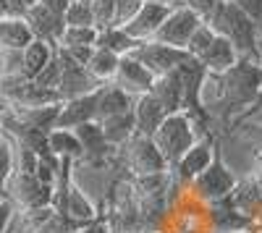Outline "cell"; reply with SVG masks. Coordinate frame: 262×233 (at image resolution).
Instances as JSON below:
<instances>
[{
	"label": "cell",
	"instance_id": "6da1fadb",
	"mask_svg": "<svg viewBox=\"0 0 262 233\" xmlns=\"http://www.w3.org/2000/svg\"><path fill=\"white\" fill-rule=\"evenodd\" d=\"M205 24L217 37L228 39L236 48L238 58L259 60V29L252 21V16L244 8H238L233 0H221V3L205 16Z\"/></svg>",
	"mask_w": 262,
	"mask_h": 233
},
{
	"label": "cell",
	"instance_id": "7a4b0ae2",
	"mask_svg": "<svg viewBox=\"0 0 262 233\" xmlns=\"http://www.w3.org/2000/svg\"><path fill=\"white\" fill-rule=\"evenodd\" d=\"M221 84H223L221 115L231 118L233 113H242V115L249 113L262 95V66H259V60L238 58L226 74H221Z\"/></svg>",
	"mask_w": 262,
	"mask_h": 233
},
{
	"label": "cell",
	"instance_id": "3957f363",
	"mask_svg": "<svg viewBox=\"0 0 262 233\" xmlns=\"http://www.w3.org/2000/svg\"><path fill=\"white\" fill-rule=\"evenodd\" d=\"M205 134H210V131L202 129L200 123H194V121L181 110V113H168L149 139L155 142L158 152L163 155L168 171H170V168L179 162V157H181L200 136H205Z\"/></svg>",
	"mask_w": 262,
	"mask_h": 233
},
{
	"label": "cell",
	"instance_id": "277c9868",
	"mask_svg": "<svg viewBox=\"0 0 262 233\" xmlns=\"http://www.w3.org/2000/svg\"><path fill=\"white\" fill-rule=\"evenodd\" d=\"M238 178L236 173L231 171V168L223 162V155H221V144H217V150L212 155V162L205 168V171L191 178L186 186H184V192L194 199V202H200V204H215V202H223L233 194V189H236Z\"/></svg>",
	"mask_w": 262,
	"mask_h": 233
},
{
	"label": "cell",
	"instance_id": "5b68a950",
	"mask_svg": "<svg viewBox=\"0 0 262 233\" xmlns=\"http://www.w3.org/2000/svg\"><path fill=\"white\" fill-rule=\"evenodd\" d=\"M118 152L123 155V162L131 171V178H144V176H155V173L168 171L163 155L158 152L155 142L149 136L134 134L123 147H118Z\"/></svg>",
	"mask_w": 262,
	"mask_h": 233
},
{
	"label": "cell",
	"instance_id": "8992f818",
	"mask_svg": "<svg viewBox=\"0 0 262 233\" xmlns=\"http://www.w3.org/2000/svg\"><path fill=\"white\" fill-rule=\"evenodd\" d=\"M202 16L194 13L191 8L186 6H173L170 13L165 16V21L160 24V29L155 32V42H160V45H168V48H179V50H186L191 34L202 27Z\"/></svg>",
	"mask_w": 262,
	"mask_h": 233
},
{
	"label": "cell",
	"instance_id": "52a82bcc",
	"mask_svg": "<svg viewBox=\"0 0 262 233\" xmlns=\"http://www.w3.org/2000/svg\"><path fill=\"white\" fill-rule=\"evenodd\" d=\"M6 199L16 209H34V207H50L53 202V186L39 183L32 173H21L13 171L11 178L3 186Z\"/></svg>",
	"mask_w": 262,
	"mask_h": 233
},
{
	"label": "cell",
	"instance_id": "ba28073f",
	"mask_svg": "<svg viewBox=\"0 0 262 233\" xmlns=\"http://www.w3.org/2000/svg\"><path fill=\"white\" fill-rule=\"evenodd\" d=\"M217 136L215 134H205V136H200L196 139L189 150L179 157V162L170 168V173H173V178H176L181 186H186L191 178H196L205 168L212 162V155H215V150H217Z\"/></svg>",
	"mask_w": 262,
	"mask_h": 233
},
{
	"label": "cell",
	"instance_id": "9c48e42d",
	"mask_svg": "<svg viewBox=\"0 0 262 233\" xmlns=\"http://www.w3.org/2000/svg\"><path fill=\"white\" fill-rule=\"evenodd\" d=\"M131 58H137L152 76H163V74L176 71L189 58V53L179 50V48L160 45V42H155V39H147V42H139L137 50L131 53Z\"/></svg>",
	"mask_w": 262,
	"mask_h": 233
},
{
	"label": "cell",
	"instance_id": "30bf717a",
	"mask_svg": "<svg viewBox=\"0 0 262 233\" xmlns=\"http://www.w3.org/2000/svg\"><path fill=\"white\" fill-rule=\"evenodd\" d=\"M55 55H58V60H60V81H58V87H55L60 102H63V100H71V97L90 95V92H95V89L102 87V84H97L90 74H86L84 66L74 63L63 50L55 48Z\"/></svg>",
	"mask_w": 262,
	"mask_h": 233
},
{
	"label": "cell",
	"instance_id": "8fae6325",
	"mask_svg": "<svg viewBox=\"0 0 262 233\" xmlns=\"http://www.w3.org/2000/svg\"><path fill=\"white\" fill-rule=\"evenodd\" d=\"M152 81H155V76H152L137 58L123 55L118 60V71H116L111 84H116L118 89H123L128 97H139V95H147L152 89Z\"/></svg>",
	"mask_w": 262,
	"mask_h": 233
},
{
	"label": "cell",
	"instance_id": "7c38bea8",
	"mask_svg": "<svg viewBox=\"0 0 262 233\" xmlns=\"http://www.w3.org/2000/svg\"><path fill=\"white\" fill-rule=\"evenodd\" d=\"M170 13V6H160V3H142V8L134 13V18L123 24L121 29L137 42H147L155 37V32L160 29V24L165 21V16Z\"/></svg>",
	"mask_w": 262,
	"mask_h": 233
},
{
	"label": "cell",
	"instance_id": "4fadbf2b",
	"mask_svg": "<svg viewBox=\"0 0 262 233\" xmlns=\"http://www.w3.org/2000/svg\"><path fill=\"white\" fill-rule=\"evenodd\" d=\"M149 95L163 105V110H165V113H181V110H184V97H186L181 71L176 68V71H170V74L155 76Z\"/></svg>",
	"mask_w": 262,
	"mask_h": 233
},
{
	"label": "cell",
	"instance_id": "5bb4252c",
	"mask_svg": "<svg viewBox=\"0 0 262 233\" xmlns=\"http://www.w3.org/2000/svg\"><path fill=\"white\" fill-rule=\"evenodd\" d=\"M24 21L29 24V29L37 39H45L50 45H58V37L63 32V16L60 13L50 11L45 3H37L24 13Z\"/></svg>",
	"mask_w": 262,
	"mask_h": 233
},
{
	"label": "cell",
	"instance_id": "9a60e30c",
	"mask_svg": "<svg viewBox=\"0 0 262 233\" xmlns=\"http://www.w3.org/2000/svg\"><path fill=\"white\" fill-rule=\"evenodd\" d=\"M131 115H134V131H137L139 136H152V134H155V129L163 123V118H165L168 113L163 110V105L147 92V95L134 97V105H131Z\"/></svg>",
	"mask_w": 262,
	"mask_h": 233
},
{
	"label": "cell",
	"instance_id": "2e32d148",
	"mask_svg": "<svg viewBox=\"0 0 262 233\" xmlns=\"http://www.w3.org/2000/svg\"><path fill=\"white\" fill-rule=\"evenodd\" d=\"M95 102H97V89L90 95H81V97L63 100L55 126L58 129H76V126H81L86 121H95Z\"/></svg>",
	"mask_w": 262,
	"mask_h": 233
},
{
	"label": "cell",
	"instance_id": "e0dca14e",
	"mask_svg": "<svg viewBox=\"0 0 262 233\" xmlns=\"http://www.w3.org/2000/svg\"><path fill=\"white\" fill-rule=\"evenodd\" d=\"M207 223H210V233H236V230H249L252 220L244 218L238 209H233L228 204V199L207 204Z\"/></svg>",
	"mask_w": 262,
	"mask_h": 233
},
{
	"label": "cell",
	"instance_id": "ac0fdd59",
	"mask_svg": "<svg viewBox=\"0 0 262 233\" xmlns=\"http://www.w3.org/2000/svg\"><path fill=\"white\" fill-rule=\"evenodd\" d=\"M202 63V68L207 71V74H226L233 63L238 60V53H236V48L231 45L228 39H223V37H212V42L207 45V50L196 58Z\"/></svg>",
	"mask_w": 262,
	"mask_h": 233
},
{
	"label": "cell",
	"instance_id": "d6986e66",
	"mask_svg": "<svg viewBox=\"0 0 262 233\" xmlns=\"http://www.w3.org/2000/svg\"><path fill=\"white\" fill-rule=\"evenodd\" d=\"M134 97H128L123 89H118L116 84H102L97 89V102H95V121H105L121 113H128Z\"/></svg>",
	"mask_w": 262,
	"mask_h": 233
},
{
	"label": "cell",
	"instance_id": "ffe728a7",
	"mask_svg": "<svg viewBox=\"0 0 262 233\" xmlns=\"http://www.w3.org/2000/svg\"><path fill=\"white\" fill-rule=\"evenodd\" d=\"M60 215H66L71 223H76V225H81V223H90V220H95V218H100V213H97V207H95V202L86 197L81 189L71 181V186H69V192H66V199H63V209H60Z\"/></svg>",
	"mask_w": 262,
	"mask_h": 233
},
{
	"label": "cell",
	"instance_id": "44dd1931",
	"mask_svg": "<svg viewBox=\"0 0 262 233\" xmlns=\"http://www.w3.org/2000/svg\"><path fill=\"white\" fill-rule=\"evenodd\" d=\"M34 39L24 16H3L0 18V53L3 50H24Z\"/></svg>",
	"mask_w": 262,
	"mask_h": 233
},
{
	"label": "cell",
	"instance_id": "7402d4cb",
	"mask_svg": "<svg viewBox=\"0 0 262 233\" xmlns=\"http://www.w3.org/2000/svg\"><path fill=\"white\" fill-rule=\"evenodd\" d=\"M53 58H55V45L34 37L29 45L21 50V71H24V79H34Z\"/></svg>",
	"mask_w": 262,
	"mask_h": 233
},
{
	"label": "cell",
	"instance_id": "603a6c76",
	"mask_svg": "<svg viewBox=\"0 0 262 233\" xmlns=\"http://www.w3.org/2000/svg\"><path fill=\"white\" fill-rule=\"evenodd\" d=\"M45 144L48 152L55 157H69V160H79L81 157V144L74 134V129H50L45 134Z\"/></svg>",
	"mask_w": 262,
	"mask_h": 233
},
{
	"label": "cell",
	"instance_id": "cb8c5ba5",
	"mask_svg": "<svg viewBox=\"0 0 262 233\" xmlns=\"http://www.w3.org/2000/svg\"><path fill=\"white\" fill-rule=\"evenodd\" d=\"M100 123V129H102V136L105 142L111 144V147H123L131 136H134V115L128 113H121V115H113V118H105V121H97Z\"/></svg>",
	"mask_w": 262,
	"mask_h": 233
},
{
	"label": "cell",
	"instance_id": "d4e9b609",
	"mask_svg": "<svg viewBox=\"0 0 262 233\" xmlns=\"http://www.w3.org/2000/svg\"><path fill=\"white\" fill-rule=\"evenodd\" d=\"M137 45H139V42H137V39H131L121 27L100 29V32H97V42H95V48H102V50L113 53V55H118V58L131 55V53L137 50Z\"/></svg>",
	"mask_w": 262,
	"mask_h": 233
},
{
	"label": "cell",
	"instance_id": "484cf974",
	"mask_svg": "<svg viewBox=\"0 0 262 233\" xmlns=\"http://www.w3.org/2000/svg\"><path fill=\"white\" fill-rule=\"evenodd\" d=\"M118 60H121L118 55L107 53L102 48H95L84 68H86V74H90L97 84H111L113 76H116V71H118Z\"/></svg>",
	"mask_w": 262,
	"mask_h": 233
},
{
	"label": "cell",
	"instance_id": "4316f807",
	"mask_svg": "<svg viewBox=\"0 0 262 233\" xmlns=\"http://www.w3.org/2000/svg\"><path fill=\"white\" fill-rule=\"evenodd\" d=\"M95 42H97V29L95 27H63L55 48H60V50L95 48Z\"/></svg>",
	"mask_w": 262,
	"mask_h": 233
},
{
	"label": "cell",
	"instance_id": "83f0119b",
	"mask_svg": "<svg viewBox=\"0 0 262 233\" xmlns=\"http://www.w3.org/2000/svg\"><path fill=\"white\" fill-rule=\"evenodd\" d=\"M63 27H95L92 6L84 0H71L63 11Z\"/></svg>",
	"mask_w": 262,
	"mask_h": 233
},
{
	"label": "cell",
	"instance_id": "f1b7e54d",
	"mask_svg": "<svg viewBox=\"0 0 262 233\" xmlns=\"http://www.w3.org/2000/svg\"><path fill=\"white\" fill-rule=\"evenodd\" d=\"M90 6H92V21L97 32L116 27V0H95Z\"/></svg>",
	"mask_w": 262,
	"mask_h": 233
},
{
	"label": "cell",
	"instance_id": "f546056e",
	"mask_svg": "<svg viewBox=\"0 0 262 233\" xmlns=\"http://www.w3.org/2000/svg\"><path fill=\"white\" fill-rule=\"evenodd\" d=\"M13 173V142L0 134V194H3V186Z\"/></svg>",
	"mask_w": 262,
	"mask_h": 233
},
{
	"label": "cell",
	"instance_id": "4dcf8cb0",
	"mask_svg": "<svg viewBox=\"0 0 262 233\" xmlns=\"http://www.w3.org/2000/svg\"><path fill=\"white\" fill-rule=\"evenodd\" d=\"M212 37H215V32L205 24V21H202V27L200 29H196L194 34H191V39H189V45H186V53L191 55V58H200L205 50H207V45H210V42H212Z\"/></svg>",
	"mask_w": 262,
	"mask_h": 233
},
{
	"label": "cell",
	"instance_id": "1f68e13d",
	"mask_svg": "<svg viewBox=\"0 0 262 233\" xmlns=\"http://www.w3.org/2000/svg\"><path fill=\"white\" fill-rule=\"evenodd\" d=\"M144 0H116V27H123L128 24L134 13L142 8Z\"/></svg>",
	"mask_w": 262,
	"mask_h": 233
},
{
	"label": "cell",
	"instance_id": "d6a6232c",
	"mask_svg": "<svg viewBox=\"0 0 262 233\" xmlns=\"http://www.w3.org/2000/svg\"><path fill=\"white\" fill-rule=\"evenodd\" d=\"M37 3L39 0H0V8L6 11V16H24Z\"/></svg>",
	"mask_w": 262,
	"mask_h": 233
},
{
	"label": "cell",
	"instance_id": "836d02e7",
	"mask_svg": "<svg viewBox=\"0 0 262 233\" xmlns=\"http://www.w3.org/2000/svg\"><path fill=\"white\" fill-rule=\"evenodd\" d=\"M233 3L238 8H244L252 16V21H254L257 29H259V39H262V0H233Z\"/></svg>",
	"mask_w": 262,
	"mask_h": 233
},
{
	"label": "cell",
	"instance_id": "e575fe53",
	"mask_svg": "<svg viewBox=\"0 0 262 233\" xmlns=\"http://www.w3.org/2000/svg\"><path fill=\"white\" fill-rule=\"evenodd\" d=\"M74 233H113V228H111V223H107V218H95L90 223L76 225Z\"/></svg>",
	"mask_w": 262,
	"mask_h": 233
},
{
	"label": "cell",
	"instance_id": "d590c367",
	"mask_svg": "<svg viewBox=\"0 0 262 233\" xmlns=\"http://www.w3.org/2000/svg\"><path fill=\"white\" fill-rule=\"evenodd\" d=\"M179 3L181 6H186V8H191L194 13H200L202 18L217 6V3H221V0H179Z\"/></svg>",
	"mask_w": 262,
	"mask_h": 233
},
{
	"label": "cell",
	"instance_id": "8d00e7d4",
	"mask_svg": "<svg viewBox=\"0 0 262 233\" xmlns=\"http://www.w3.org/2000/svg\"><path fill=\"white\" fill-rule=\"evenodd\" d=\"M13 213H16V207H13L6 197H0V233L8 230V223H11Z\"/></svg>",
	"mask_w": 262,
	"mask_h": 233
},
{
	"label": "cell",
	"instance_id": "74e56055",
	"mask_svg": "<svg viewBox=\"0 0 262 233\" xmlns=\"http://www.w3.org/2000/svg\"><path fill=\"white\" fill-rule=\"evenodd\" d=\"M144 3H160V6H179V0H144Z\"/></svg>",
	"mask_w": 262,
	"mask_h": 233
},
{
	"label": "cell",
	"instance_id": "f35d334b",
	"mask_svg": "<svg viewBox=\"0 0 262 233\" xmlns=\"http://www.w3.org/2000/svg\"><path fill=\"white\" fill-rule=\"evenodd\" d=\"M84 3H95V0H84Z\"/></svg>",
	"mask_w": 262,
	"mask_h": 233
},
{
	"label": "cell",
	"instance_id": "ab89813d",
	"mask_svg": "<svg viewBox=\"0 0 262 233\" xmlns=\"http://www.w3.org/2000/svg\"><path fill=\"white\" fill-rule=\"evenodd\" d=\"M236 233H247V230H236Z\"/></svg>",
	"mask_w": 262,
	"mask_h": 233
},
{
	"label": "cell",
	"instance_id": "60d3db41",
	"mask_svg": "<svg viewBox=\"0 0 262 233\" xmlns=\"http://www.w3.org/2000/svg\"><path fill=\"white\" fill-rule=\"evenodd\" d=\"M0 134H3V131H0Z\"/></svg>",
	"mask_w": 262,
	"mask_h": 233
}]
</instances>
